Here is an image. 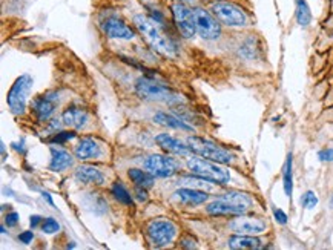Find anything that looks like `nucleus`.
Returning <instances> with one entry per match:
<instances>
[{"instance_id": "1", "label": "nucleus", "mask_w": 333, "mask_h": 250, "mask_svg": "<svg viewBox=\"0 0 333 250\" xmlns=\"http://www.w3.org/2000/svg\"><path fill=\"white\" fill-rule=\"evenodd\" d=\"M252 207V198L243 192H229L215 201H212L206 210L214 217H238L244 215Z\"/></svg>"}, {"instance_id": "2", "label": "nucleus", "mask_w": 333, "mask_h": 250, "mask_svg": "<svg viewBox=\"0 0 333 250\" xmlns=\"http://www.w3.org/2000/svg\"><path fill=\"white\" fill-rule=\"evenodd\" d=\"M134 25L138 30V32L144 37V40L151 45L152 49H155L157 52H160V54L167 56V57L175 56V48L162 35V32L157 30V26L154 25L152 20H149L146 16L138 14L134 17Z\"/></svg>"}, {"instance_id": "3", "label": "nucleus", "mask_w": 333, "mask_h": 250, "mask_svg": "<svg viewBox=\"0 0 333 250\" xmlns=\"http://www.w3.org/2000/svg\"><path fill=\"white\" fill-rule=\"evenodd\" d=\"M135 92L138 97L149 101H162L167 104H175L181 100L175 92H172L167 86L157 83L148 77L138 78L135 83Z\"/></svg>"}, {"instance_id": "4", "label": "nucleus", "mask_w": 333, "mask_h": 250, "mask_svg": "<svg viewBox=\"0 0 333 250\" xmlns=\"http://www.w3.org/2000/svg\"><path fill=\"white\" fill-rule=\"evenodd\" d=\"M188 146L192 151V154L203 156L206 160L215 161L220 164H229L233 160V155L231 152H228L226 149L220 148L218 144L212 143L206 138L201 137H189L188 138Z\"/></svg>"}, {"instance_id": "5", "label": "nucleus", "mask_w": 333, "mask_h": 250, "mask_svg": "<svg viewBox=\"0 0 333 250\" xmlns=\"http://www.w3.org/2000/svg\"><path fill=\"white\" fill-rule=\"evenodd\" d=\"M188 167L194 175L201 177L210 183L228 184L231 181L229 170L218 166L215 161H210L206 158H192L188 161Z\"/></svg>"}, {"instance_id": "6", "label": "nucleus", "mask_w": 333, "mask_h": 250, "mask_svg": "<svg viewBox=\"0 0 333 250\" xmlns=\"http://www.w3.org/2000/svg\"><path fill=\"white\" fill-rule=\"evenodd\" d=\"M33 88V77L30 74L20 75L17 80L12 83L11 89L8 91L6 103L9 111L14 115H22L26 111V100H28L30 91Z\"/></svg>"}, {"instance_id": "7", "label": "nucleus", "mask_w": 333, "mask_h": 250, "mask_svg": "<svg viewBox=\"0 0 333 250\" xmlns=\"http://www.w3.org/2000/svg\"><path fill=\"white\" fill-rule=\"evenodd\" d=\"M212 14L228 26L247 25V16L244 9L232 2H226V0H218L212 5Z\"/></svg>"}, {"instance_id": "8", "label": "nucleus", "mask_w": 333, "mask_h": 250, "mask_svg": "<svg viewBox=\"0 0 333 250\" xmlns=\"http://www.w3.org/2000/svg\"><path fill=\"white\" fill-rule=\"evenodd\" d=\"M194 17H195V30L206 40H215L221 35V26L220 20L212 16L207 9L203 8H195L194 9Z\"/></svg>"}, {"instance_id": "9", "label": "nucleus", "mask_w": 333, "mask_h": 250, "mask_svg": "<svg viewBox=\"0 0 333 250\" xmlns=\"http://www.w3.org/2000/svg\"><path fill=\"white\" fill-rule=\"evenodd\" d=\"M148 236L155 247H165L175 240L177 226L169 219H155L148 226Z\"/></svg>"}, {"instance_id": "10", "label": "nucleus", "mask_w": 333, "mask_h": 250, "mask_svg": "<svg viewBox=\"0 0 333 250\" xmlns=\"http://www.w3.org/2000/svg\"><path fill=\"white\" fill-rule=\"evenodd\" d=\"M144 167L146 170H149L154 177L167 178V177H172L178 170V163L172 158V156L154 154L146 158Z\"/></svg>"}, {"instance_id": "11", "label": "nucleus", "mask_w": 333, "mask_h": 250, "mask_svg": "<svg viewBox=\"0 0 333 250\" xmlns=\"http://www.w3.org/2000/svg\"><path fill=\"white\" fill-rule=\"evenodd\" d=\"M172 14H174V20L178 31L181 32L183 37L189 38L195 34V17H194V9L186 6V3H175L172 6Z\"/></svg>"}, {"instance_id": "12", "label": "nucleus", "mask_w": 333, "mask_h": 250, "mask_svg": "<svg viewBox=\"0 0 333 250\" xmlns=\"http://www.w3.org/2000/svg\"><path fill=\"white\" fill-rule=\"evenodd\" d=\"M229 227L236 235H260L266 230L267 226H266L264 219H261V218L238 215V218H235L229 222Z\"/></svg>"}, {"instance_id": "13", "label": "nucleus", "mask_w": 333, "mask_h": 250, "mask_svg": "<svg viewBox=\"0 0 333 250\" xmlns=\"http://www.w3.org/2000/svg\"><path fill=\"white\" fill-rule=\"evenodd\" d=\"M57 100L59 95L56 92H46V94L34 98L33 101V111L37 115L38 122H46L52 117L57 108Z\"/></svg>"}, {"instance_id": "14", "label": "nucleus", "mask_w": 333, "mask_h": 250, "mask_svg": "<svg viewBox=\"0 0 333 250\" xmlns=\"http://www.w3.org/2000/svg\"><path fill=\"white\" fill-rule=\"evenodd\" d=\"M101 31L111 37V38H118V40H131L134 38V31L129 26L117 17H106L101 22Z\"/></svg>"}, {"instance_id": "15", "label": "nucleus", "mask_w": 333, "mask_h": 250, "mask_svg": "<svg viewBox=\"0 0 333 250\" xmlns=\"http://www.w3.org/2000/svg\"><path fill=\"white\" fill-rule=\"evenodd\" d=\"M155 141L160 148L163 151H166L167 154H174V155H180V156H188L192 154V151L189 149L188 144H183L180 140H177L175 137H172L169 134H160L155 137Z\"/></svg>"}, {"instance_id": "16", "label": "nucleus", "mask_w": 333, "mask_h": 250, "mask_svg": "<svg viewBox=\"0 0 333 250\" xmlns=\"http://www.w3.org/2000/svg\"><path fill=\"white\" fill-rule=\"evenodd\" d=\"M74 154L78 160H92V158H99L101 155V149H100V144L92 138H82L75 146Z\"/></svg>"}, {"instance_id": "17", "label": "nucleus", "mask_w": 333, "mask_h": 250, "mask_svg": "<svg viewBox=\"0 0 333 250\" xmlns=\"http://www.w3.org/2000/svg\"><path fill=\"white\" fill-rule=\"evenodd\" d=\"M175 196L180 200V203L186 206H198V204H203L209 195L204 190H198L192 188H180L175 192Z\"/></svg>"}, {"instance_id": "18", "label": "nucleus", "mask_w": 333, "mask_h": 250, "mask_svg": "<svg viewBox=\"0 0 333 250\" xmlns=\"http://www.w3.org/2000/svg\"><path fill=\"white\" fill-rule=\"evenodd\" d=\"M62 120H63V125L69 126L72 129H82L88 123V114L82 108L72 106V108H68L63 112Z\"/></svg>"}, {"instance_id": "19", "label": "nucleus", "mask_w": 333, "mask_h": 250, "mask_svg": "<svg viewBox=\"0 0 333 250\" xmlns=\"http://www.w3.org/2000/svg\"><path fill=\"white\" fill-rule=\"evenodd\" d=\"M72 161L74 160L68 151L54 148V146L51 148V163H49L51 170H54V172H62V170H66L68 167H71Z\"/></svg>"}, {"instance_id": "20", "label": "nucleus", "mask_w": 333, "mask_h": 250, "mask_svg": "<svg viewBox=\"0 0 333 250\" xmlns=\"http://www.w3.org/2000/svg\"><path fill=\"white\" fill-rule=\"evenodd\" d=\"M154 122L157 125H162L165 127H172V129H180V130H188V132H194V127L188 125L184 120L178 117H174L166 112H157L154 115Z\"/></svg>"}, {"instance_id": "21", "label": "nucleus", "mask_w": 333, "mask_h": 250, "mask_svg": "<svg viewBox=\"0 0 333 250\" xmlns=\"http://www.w3.org/2000/svg\"><path fill=\"white\" fill-rule=\"evenodd\" d=\"M75 178H77V181L83 183V184H103V181H104V175L99 169L92 167V166L77 167Z\"/></svg>"}, {"instance_id": "22", "label": "nucleus", "mask_w": 333, "mask_h": 250, "mask_svg": "<svg viewBox=\"0 0 333 250\" xmlns=\"http://www.w3.org/2000/svg\"><path fill=\"white\" fill-rule=\"evenodd\" d=\"M128 175H129V178H131V181L135 184L137 188H144V189H148V188H152L154 186V175L149 172H146V170H141V169H129V172H128Z\"/></svg>"}, {"instance_id": "23", "label": "nucleus", "mask_w": 333, "mask_h": 250, "mask_svg": "<svg viewBox=\"0 0 333 250\" xmlns=\"http://www.w3.org/2000/svg\"><path fill=\"white\" fill-rule=\"evenodd\" d=\"M231 249H260L261 241L254 235H236L229 240Z\"/></svg>"}, {"instance_id": "24", "label": "nucleus", "mask_w": 333, "mask_h": 250, "mask_svg": "<svg viewBox=\"0 0 333 250\" xmlns=\"http://www.w3.org/2000/svg\"><path fill=\"white\" fill-rule=\"evenodd\" d=\"M283 184H284L286 195L290 198L292 192H294V156H292V154L287 155L284 167H283Z\"/></svg>"}, {"instance_id": "25", "label": "nucleus", "mask_w": 333, "mask_h": 250, "mask_svg": "<svg viewBox=\"0 0 333 250\" xmlns=\"http://www.w3.org/2000/svg\"><path fill=\"white\" fill-rule=\"evenodd\" d=\"M180 184L183 188H192V189H198V190H204V192H209L214 189V186H212V183L201 178V177H181L180 178Z\"/></svg>"}, {"instance_id": "26", "label": "nucleus", "mask_w": 333, "mask_h": 250, "mask_svg": "<svg viewBox=\"0 0 333 250\" xmlns=\"http://www.w3.org/2000/svg\"><path fill=\"white\" fill-rule=\"evenodd\" d=\"M295 5H297V22L301 26H307L312 22V12L309 3L305 0H295Z\"/></svg>"}, {"instance_id": "27", "label": "nucleus", "mask_w": 333, "mask_h": 250, "mask_svg": "<svg viewBox=\"0 0 333 250\" xmlns=\"http://www.w3.org/2000/svg\"><path fill=\"white\" fill-rule=\"evenodd\" d=\"M111 193L114 195V198L118 203H122L125 206H131L132 204V196H131V193L128 192V189L123 186L122 183H114L112 188H111Z\"/></svg>"}, {"instance_id": "28", "label": "nucleus", "mask_w": 333, "mask_h": 250, "mask_svg": "<svg viewBox=\"0 0 333 250\" xmlns=\"http://www.w3.org/2000/svg\"><path fill=\"white\" fill-rule=\"evenodd\" d=\"M42 230L45 233H56L60 230V224L54 218H46L42 221Z\"/></svg>"}, {"instance_id": "29", "label": "nucleus", "mask_w": 333, "mask_h": 250, "mask_svg": "<svg viewBox=\"0 0 333 250\" xmlns=\"http://www.w3.org/2000/svg\"><path fill=\"white\" fill-rule=\"evenodd\" d=\"M301 204H302L305 209H313V207L318 204V198H316V195H315L312 190L305 192V193L301 196Z\"/></svg>"}, {"instance_id": "30", "label": "nucleus", "mask_w": 333, "mask_h": 250, "mask_svg": "<svg viewBox=\"0 0 333 250\" xmlns=\"http://www.w3.org/2000/svg\"><path fill=\"white\" fill-rule=\"evenodd\" d=\"M75 138V132H65V130H62V132H57L54 137L51 138V143H57V144H62L65 141H69Z\"/></svg>"}, {"instance_id": "31", "label": "nucleus", "mask_w": 333, "mask_h": 250, "mask_svg": "<svg viewBox=\"0 0 333 250\" xmlns=\"http://www.w3.org/2000/svg\"><path fill=\"white\" fill-rule=\"evenodd\" d=\"M5 222H6V226H8V227H14V226H17V222H19V214H17V212H9V214L5 217Z\"/></svg>"}, {"instance_id": "32", "label": "nucleus", "mask_w": 333, "mask_h": 250, "mask_svg": "<svg viewBox=\"0 0 333 250\" xmlns=\"http://www.w3.org/2000/svg\"><path fill=\"white\" fill-rule=\"evenodd\" d=\"M318 158L321 161H333V149H323L318 152Z\"/></svg>"}, {"instance_id": "33", "label": "nucleus", "mask_w": 333, "mask_h": 250, "mask_svg": "<svg viewBox=\"0 0 333 250\" xmlns=\"http://www.w3.org/2000/svg\"><path fill=\"white\" fill-rule=\"evenodd\" d=\"M34 238V233L31 230H25L19 235V241L23 243V244H30Z\"/></svg>"}, {"instance_id": "34", "label": "nucleus", "mask_w": 333, "mask_h": 250, "mask_svg": "<svg viewBox=\"0 0 333 250\" xmlns=\"http://www.w3.org/2000/svg\"><path fill=\"white\" fill-rule=\"evenodd\" d=\"M273 215H275V219L279 222V224H286L287 222V215L283 212L281 209H273Z\"/></svg>"}, {"instance_id": "35", "label": "nucleus", "mask_w": 333, "mask_h": 250, "mask_svg": "<svg viewBox=\"0 0 333 250\" xmlns=\"http://www.w3.org/2000/svg\"><path fill=\"white\" fill-rule=\"evenodd\" d=\"M135 195H137L138 201H146V200H148V193H146L144 188H137V192H135Z\"/></svg>"}, {"instance_id": "36", "label": "nucleus", "mask_w": 333, "mask_h": 250, "mask_svg": "<svg viewBox=\"0 0 333 250\" xmlns=\"http://www.w3.org/2000/svg\"><path fill=\"white\" fill-rule=\"evenodd\" d=\"M42 221H43V218H42V217H38V215H33V217H31V219H30V224H31V227H33V229H35V227H37V226H38Z\"/></svg>"}, {"instance_id": "37", "label": "nucleus", "mask_w": 333, "mask_h": 250, "mask_svg": "<svg viewBox=\"0 0 333 250\" xmlns=\"http://www.w3.org/2000/svg\"><path fill=\"white\" fill-rule=\"evenodd\" d=\"M42 196H43V198H45V200L48 201V204H49V206H52V207H54V201H52L51 195H49L48 192H43V193H42Z\"/></svg>"}, {"instance_id": "38", "label": "nucleus", "mask_w": 333, "mask_h": 250, "mask_svg": "<svg viewBox=\"0 0 333 250\" xmlns=\"http://www.w3.org/2000/svg\"><path fill=\"white\" fill-rule=\"evenodd\" d=\"M178 2H181V3H191V2H194V0H178Z\"/></svg>"}, {"instance_id": "39", "label": "nucleus", "mask_w": 333, "mask_h": 250, "mask_svg": "<svg viewBox=\"0 0 333 250\" xmlns=\"http://www.w3.org/2000/svg\"><path fill=\"white\" fill-rule=\"evenodd\" d=\"M332 204H333V196H332Z\"/></svg>"}]
</instances>
